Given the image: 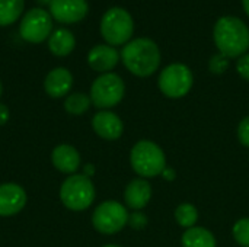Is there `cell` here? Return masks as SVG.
<instances>
[{
  "instance_id": "cell-1",
  "label": "cell",
  "mask_w": 249,
  "mask_h": 247,
  "mask_svg": "<svg viewBox=\"0 0 249 247\" xmlns=\"http://www.w3.org/2000/svg\"><path fill=\"white\" fill-rule=\"evenodd\" d=\"M217 49L226 58H236L249 49V28L236 16H222L213 31Z\"/></svg>"
},
{
  "instance_id": "cell-2",
  "label": "cell",
  "mask_w": 249,
  "mask_h": 247,
  "mask_svg": "<svg viewBox=\"0 0 249 247\" xmlns=\"http://www.w3.org/2000/svg\"><path fill=\"white\" fill-rule=\"evenodd\" d=\"M125 68L137 77L152 76L160 64V51L150 38H136L127 42L121 51Z\"/></svg>"
},
{
  "instance_id": "cell-3",
  "label": "cell",
  "mask_w": 249,
  "mask_h": 247,
  "mask_svg": "<svg viewBox=\"0 0 249 247\" xmlns=\"http://www.w3.org/2000/svg\"><path fill=\"white\" fill-rule=\"evenodd\" d=\"M130 165L140 178L149 179L162 175L166 167V157L156 143L140 140L130 151Z\"/></svg>"
},
{
  "instance_id": "cell-4",
  "label": "cell",
  "mask_w": 249,
  "mask_h": 247,
  "mask_svg": "<svg viewBox=\"0 0 249 247\" xmlns=\"http://www.w3.org/2000/svg\"><path fill=\"white\" fill-rule=\"evenodd\" d=\"M60 199L70 211H85L95 201V186L90 178L83 173L70 175L60 188Z\"/></svg>"
},
{
  "instance_id": "cell-5",
  "label": "cell",
  "mask_w": 249,
  "mask_h": 247,
  "mask_svg": "<svg viewBox=\"0 0 249 247\" xmlns=\"http://www.w3.org/2000/svg\"><path fill=\"white\" fill-rule=\"evenodd\" d=\"M134 32L131 15L123 7L108 9L101 19V35L111 47L130 42Z\"/></svg>"
},
{
  "instance_id": "cell-6",
  "label": "cell",
  "mask_w": 249,
  "mask_h": 247,
  "mask_svg": "<svg viewBox=\"0 0 249 247\" xmlns=\"http://www.w3.org/2000/svg\"><path fill=\"white\" fill-rule=\"evenodd\" d=\"M124 93L125 84L123 79L115 73H105L93 80L89 96L95 108L108 111L123 100Z\"/></svg>"
},
{
  "instance_id": "cell-7",
  "label": "cell",
  "mask_w": 249,
  "mask_h": 247,
  "mask_svg": "<svg viewBox=\"0 0 249 247\" xmlns=\"http://www.w3.org/2000/svg\"><path fill=\"white\" fill-rule=\"evenodd\" d=\"M127 208L117 201H105L99 204L92 214L93 229L105 236L115 234L121 231L128 224Z\"/></svg>"
},
{
  "instance_id": "cell-8",
  "label": "cell",
  "mask_w": 249,
  "mask_h": 247,
  "mask_svg": "<svg viewBox=\"0 0 249 247\" xmlns=\"http://www.w3.org/2000/svg\"><path fill=\"white\" fill-rule=\"evenodd\" d=\"M193 73L188 66L182 63H174L165 67L159 74V89L171 99H179L188 95L193 87Z\"/></svg>"
},
{
  "instance_id": "cell-9",
  "label": "cell",
  "mask_w": 249,
  "mask_h": 247,
  "mask_svg": "<svg viewBox=\"0 0 249 247\" xmlns=\"http://www.w3.org/2000/svg\"><path fill=\"white\" fill-rule=\"evenodd\" d=\"M53 32V16L42 7L28 10L19 25V33L29 44H41L50 38Z\"/></svg>"
},
{
  "instance_id": "cell-10",
  "label": "cell",
  "mask_w": 249,
  "mask_h": 247,
  "mask_svg": "<svg viewBox=\"0 0 249 247\" xmlns=\"http://www.w3.org/2000/svg\"><path fill=\"white\" fill-rule=\"evenodd\" d=\"M48 6L50 15L60 23H77L89 12L86 0H51Z\"/></svg>"
},
{
  "instance_id": "cell-11",
  "label": "cell",
  "mask_w": 249,
  "mask_h": 247,
  "mask_svg": "<svg viewBox=\"0 0 249 247\" xmlns=\"http://www.w3.org/2000/svg\"><path fill=\"white\" fill-rule=\"evenodd\" d=\"M26 192L18 183L0 185V217H12L26 205Z\"/></svg>"
},
{
  "instance_id": "cell-12",
  "label": "cell",
  "mask_w": 249,
  "mask_h": 247,
  "mask_svg": "<svg viewBox=\"0 0 249 247\" xmlns=\"http://www.w3.org/2000/svg\"><path fill=\"white\" fill-rule=\"evenodd\" d=\"M92 128L101 138L114 141L123 135L124 124L117 114L111 111H99L92 118Z\"/></svg>"
},
{
  "instance_id": "cell-13",
  "label": "cell",
  "mask_w": 249,
  "mask_h": 247,
  "mask_svg": "<svg viewBox=\"0 0 249 247\" xmlns=\"http://www.w3.org/2000/svg\"><path fill=\"white\" fill-rule=\"evenodd\" d=\"M120 61V52L111 45H95L88 54V64L92 70L102 74L109 73Z\"/></svg>"
},
{
  "instance_id": "cell-14",
  "label": "cell",
  "mask_w": 249,
  "mask_h": 247,
  "mask_svg": "<svg viewBox=\"0 0 249 247\" xmlns=\"http://www.w3.org/2000/svg\"><path fill=\"white\" fill-rule=\"evenodd\" d=\"M73 86V76L64 67L53 68L44 80V90L48 96L58 99L66 96Z\"/></svg>"
},
{
  "instance_id": "cell-15",
  "label": "cell",
  "mask_w": 249,
  "mask_h": 247,
  "mask_svg": "<svg viewBox=\"0 0 249 247\" xmlns=\"http://www.w3.org/2000/svg\"><path fill=\"white\" fill-rule=\"evenodd\" d=\"M150 198H152V186L143 178L133 179L125 186L124 201H125L127 207L131 208V210H134V211L143 210L149 204Z\"/></svg>"
},
{
  "instance_id": "cell-16",
  "label": "cell",
  "mask_w": 249,
  "mask_h": 247,
  "mask_svg": "<svg viewBox=\"0 0 249 247\" xmlns=\"http://www.w3.org/2000/svg\"><path fill=\"white\" fill-rule=\"evenodd\" d=\"M51 162L58 172L66 175H74L80 167V154L73 146L60 144L53 150Z\"/></svg>"
},
{
  "instance_id": "cell-17",
  "label": "cell",
  "mask_w": 249,
  "mask_h": 247,
  "mask_svg": "<svg viewBox=\"0 0 249 247\" xmlns=\"http://www.w3.org/2000/svg\"><path fill=\"white\" fill-rule=\"evenodd\" d=\"M74 47H76V38L66 28H58L53 31L48 38V48L57 57L69 55L74 49Z\"/></svg>"
},
{
  "instance_id": "cell-18",
  "label": "cell",
  "mask_w": 249,
  "mask_h": 247,
  "mask_svg": "<svg viewBox=\"0 0 249 247\" xmlns=\"http://www.w3.org/2000/svg\"><path fill=\"white\" fill-rule=\"evenodd\" d=\"M182 247H216V239L212 231L204 227L187 229L181 237Z\"/></svg>"
},
{
  "instance_id": "cell-19",
  "label": "cell",
  "mask_w": 249,
  "mask_h": 247,
  "mask_svg": "<svg viewBox=\"0 0 249 247\" xmlns=\"http://www.w3.org/2000/svg\"><path fill=\"white\" fill-rule=\"evenodd\" d=\"M25 9V0H0V26L15 23Z\"/></svg>"
},
{
  "instance_id": "cell-20",
  "label": "cell",
  "mask_w": 249,
  "mask_h": 247,
  "mask_svg": "<svg viewBox=\"0 0 249 247\" xmlns=\"http://www.w3.org/2000/svg\"><path fill=\"white\" fill-rule=\"evenodd\" d=\"M90 103H92L90 96H88L86 93H82V92H76L66 98L64 109L70 115H82L90 108Z\"/></svg>"
},
{
  "instance_id": "cell-21",
  "label": "cell",
  "mask_w": 249,
  "mask_h": 247,
  "mask_svg": "<svg viewBox=\"0 0 249 247\" xmlns=\"http://www.w3.org/2000/svg\"><path fill=\"white\" fill-rule=\"evenodd\" d=\"M175 220L184 229L196 227V223L198 221V211L193 204H181L175 210Z\"/></svg>"
},
{
  "instance_id": "cell-22",
  "label": "cell",
  "mask_w": 249,
  "mask_h": 247,
  "mask_svg": "<svg viewBox=\"0 0 249 247\" xmlns=\"http://www.w3.org/2000/svg\"><path fill=\"white\" fill-rule=\"evenodd\" d=\"M235 242L242 247H249V218H241L232 229Z\"/></svg>"
},
{
  "instance_id": "cell-23",
  "label": "cell",
  "mask_w": 249,
  "mask_h": 247,
  "mask_svg": "<svg viewBox=\"0 0 249 247\" xmlns=\"http://www.w3.org/2000/svg\"><path fill=\"white\" fill-rule=\"evenodd\" d=\"M228 67H229V61L225 55L217 54L210 58V71L214 74H222L223 71H226Z\"/></svg>"
},
{
  "instance_id": "cell-24",
  "label": "cell",
  "mask_w": 249,
  "mask_h": 247,
  "mask_svg": "<svg viewBox=\"0 0 249 247\" xmlns=\"http://www.w3.org/2000/svg\"><path fill=\"white\" fill-rule=\"evenodd\" d=\"M128 226L134 230H142L147 226V217L142 211H134L128 217Z\"/></svg>"
},
{
  "instance_id": "cell-25",
  "label": "cell",
  "mask_w": 249,
  "mask_h": 247,
  "mask_svg": "<svg viewBox=\"0 0 249 247\" xmlns=\"http://www.w3.org/2000/svg\"><path fill=\"white\" fill-rule=\"evenodd\" d=\"M238 138L242 146L249 147V115L242 118V121L238 125Z\"/></svg>"
},
{
  "instance_id": "cell-26",
  "label": "cell",
  "mask_w": 249,
  "mask_h": 247,
  "mask_svg": "<svg viewBox=\"0 0 249 247\" xmlns=\"http://www.w3.org/2000/svg\"><path fill=\"white\" fill-rule=\"evenodd\" d=\"M236 71L242 79L249 82V54H244L242 57H239L236 64Z\"/></svg>"
},
{
  "instance_id": "cell-27",
  "label": "cell",
  "mask_w": 249,
  "mask_h": 247,
  "mask_svg": "<svg viewBox=\"0 0 249 247\" xmlns=\"http://www.w3.org/2000/svg\"><path fill=\"white\" fill-rule=\"evenodd\" d=\"M10 116V111L4 103H0V125H4L9 121Z\"/></svg>"
},
{
  "instance_id": "cell-28",
  "label": "cell",
  "mask_w": 249,
  "mask_h": 247,
  "mask_svg": "<svg viewBox=\"0 0 249 247\" xmlns=\"http://www.w3.org/2000/svg\"><path fill=\"white\" fill-rule=\"evenodd\" d=\"M162 176H163V179H165V181H174V179H175V176H177V173H175V170H174V169H171V167H165V170L162 172Z\"/></svg>"
},
{
  "instance_id": "cell-29",
  "label": "cell",
  "mask_w": 249,
  "mask_h": 247,
  "mask_svg": "<svg viewBox=\"0 0 249 247\" xmlns=\"http://www.w3.org/2000/svg\"><path fill=\"white\" fill-rule=\"evenodd\" d=\"M93 173H95V167H93V165H90V163H89V165H86V166L83 167V175H85V176L90 178Z\"/></svg>"
},
{
  "instance_id": "cell-30",
  "label": "cell",
  "mask_w": 249,
  "mask_h": 247,
  "mask_svg": "<svg viewBox=\"0 0 249 247\" xmlns=\"http://www.w3.org/2000/svg\"><path fill=\"white\" fill-rule=\"evenodd\" d=\"M242 4H244V9H245L247 15L249 16V0H242Z\"/></svg>"
},
{
  "instance_id": "cell-31",
  "label": "cell",
  "mask_w": 249,
  "mask_h": 247,
  "mask_svg": "<svg viewBox=\"0 0 249 247\" xmlns=\"http://www.w3.org/2000/svg\"><path fill=\"white\" fill-rule=\"evenodd\" d=\"M38 1H39L41 4H44V3H48V4H50V1H51V0H38Z\"/></svg>"
},
{
  "instance_id": "cell-32",
  "label": "cell",
  "mask_w": 249,
  "mask_h": 247,
  "mask_svg": "<svg viewBox=\"0 0 249 247\" xmlns=\"http://www.w3.org/2000/svg\"><path fill=\"white\" fill-rule=\"evenodd\" d=\"M102 247H121V246H118V245H105V246H102Z\"/></svg>"
},
{
  "instance_id": "cell-33",
  "label": "cell",
  "mask_w": 249,
  "mask_h": 247,
  "mask_svg": "<svg viewBox=\"0 0 249 247\" xmlns=\"http://www.w3.org/2000/svg\"><path fill=\"white\" fill-rule=\"evenodd\" d=\"M1 92H3V87H1V82H0V96H1Z\"/></svg>"
}]
</instances>
